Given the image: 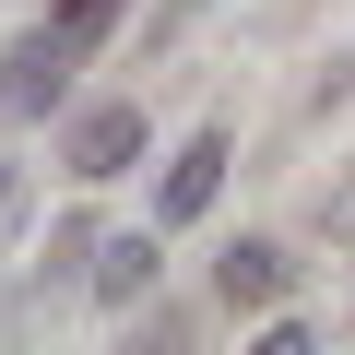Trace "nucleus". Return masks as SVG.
Listing matches in <instances>:
<instances>
[{
  "mask_svg": "<svg viewBox=\"0 0 355 355\" xmlns=\"http://www.w3.org/2000/svg\"><path fill=\"white\" fill-rule=\"evenodd\" d=\"M214 296H225V308H272V296H284V249H272V237H237V249L214 261Z\"/></svg>",
  "mask_w": 355,
  "mask_h": 355,
  "instance_id": "obj_4",
  "label": "nucleus"
},
{
  "mask_svg": "<svg viewBox=\"0 0 355 355\" xmlns=\"http://www.w3.org/2000/svg\"><path fill=\"white\" fill-rule=\"evenodd\" d=\"M107 12H119V0H60V12H48L12 60H0V107H48V95L83 71V48L107 36Z\"/></svg>",
  "mask_w": 355,
  "mask_h": 355,
  "instance_id": "obj_1",
  "label": "nucleus"
},
{
  "mask_svg": "<svg viewBox=\"0 0 355 355\" xmlns=\"http://www.w3.org/2000/svg\"><path fill=\"white\" fill-rule=\"evenodd\" d=\"M142 284H154V237H95V296H119V308H130Z\"/></svg>",
  "mask_w": 355,
  "mask_h": 355,
  "instance_id": "obj_5",
  "label": "nucleus"
},
{
  "mask_svg": "<svg viewBox=\"0 0 355 355\" xmlns=\"http://www.w3.org/2000/svg\"><path fill=\"white\" fill-rule=\"evenodd\" d=\"M214 190H225V130H190V142H178V166H166V225L214 214Z\"/></svg>",
  "mask_w": 355,
  "mask_h": 355,
  "instance_id": "obj_3",
  "label": "nucleus"
},
{
  "mask_svg": "<svg viewBox=\"0 0 355 355\" xmlns=\"http://www.w3.org/2000/svg\"><path fill=\"white\" fill-rule=\"evenodd\" d=\"M142 154V107H83L71 119V178H119Z\"/></svg>",
  "mask_w": 355,
  "mask_h": 355,
  "instance_id": "obj_2",
  "label": "nucleus"
}]
</instances>
